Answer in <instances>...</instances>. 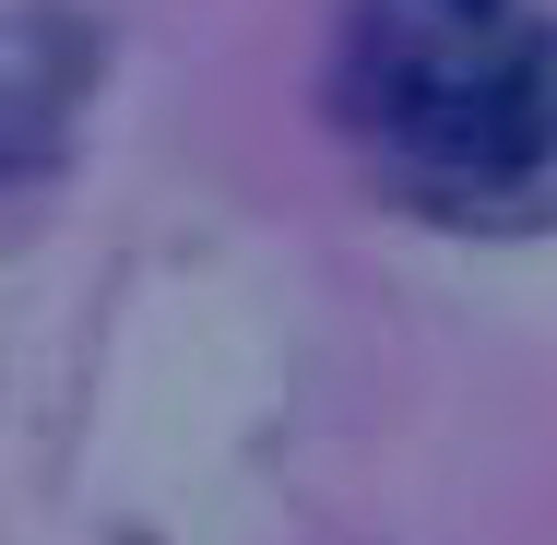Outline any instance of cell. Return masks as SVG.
Segmentation results:
<instances>
[{"label": "cell", "instance_id": "cell-3", "mask_svg": "<svg viewBox=\"0 0 557 545\" xmlns=\"http://www.w3.org/2000/svg\"><path fill=\"white\" fill-rule=\"evenodd\" d=\"M440 12H498V0H440Z\"/></svg>", "mask_w": 557, "mask_h": 545}, {"label": "cell", "instance_id": "cell-1", "mask_svg": "<svg viewBox=\"0 0 557 545\" xmlns=\"http://www.w3.org/2000/svg\"><path fill=\"white\" fill-rule=\"evenodd\" d=\"M344 131L428 225H557V24L498 12H356L344 36Z\"/></svg>", "mask_w": 557, "mask_h": 545}, {"label": "cell", "instance_id": "cell-2", "mask_svg": "<svg viewBox=\"0 0 557 545\" xmlns=\"http://www.w3.org/2000/svg\"><path fill=\"white\" fill-rule=\"evenodd\" d=\"M96 72H108V24H96V12L36 0V12L12 24V96H0V119H12V178H36V166L60 154V131L96 96Z\"/></svg>", "mask_w": 557, "mask_h": 545}]
</instances>
